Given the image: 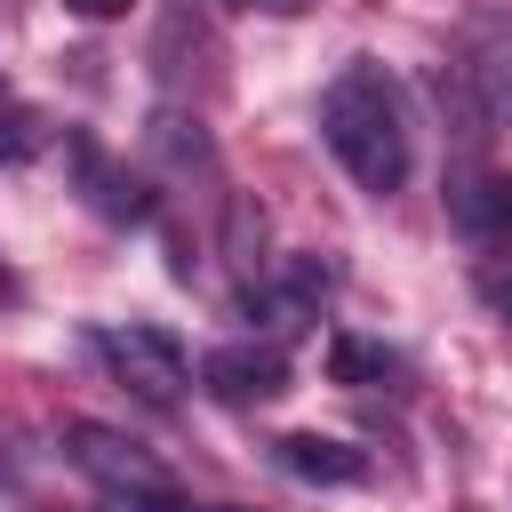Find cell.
Masks as SVG:
<instances>
[{
    "label": "cell",
    "instance_id": "obj_11",
    "mask_svg": "<svg viewBox=\"0 0 512 512\" xmlns=\"http://www.w3.org/2000/svg\"><path fill=\"white\" fill-rule=\"evenodd\" d=\"M40 152H48V112H32V104H0V160L24 168V160H40Z\"/></svg>",
    "mask_w": 512,
    "mask_h": 512
},
{
    "label": "cell",
    "instance_id": "obj_6",
    "mask_svg": "<svg viewBox=\"0 0 512 512\" xmlns=\"http://www.w3.org/2000/svg\"><path fill=\"white\" fill-rule=\"evenodd\" d=\"M448 224L464 240H496L512 224V184L496 168H480V160H456L448 168Z\"/></svg>",
    "mask_w": 512,
    "mask_h": 512
},
{
    "label": "cell",
    "instance_id": "obj_4",
    "mask_svg": "<svg viewBox=\"0 0 512 512\" xmlns=\"http://www.w3.org/2000/svg\"><path fill=\"white\" fill-rule=\"evenodd\" d=\"M64 456L96 480V488H112V496H128L136 512H160L168 496H176V480H168V464H152L136 440H120L112 424H64Z\"/></svg>",
    "mask_w": 512,
    "mask_h": 512
},
{
    "label": "cell",
    "instance_id": "obj_8",
    "mask_svg": "<svg viewBox=\"0 0 512 512\" xmlns=\"http://www.w3.org/2000/svg\"><path fill=\"white\" fill-rule=\"evenodd\" d=\"M272 456H280V472H296V480H312V488H352V480H368V456H360L352 440H328V432H280Z\"/></svg>",
    "mask_w": 512,
    "mask_h": 512
},
{
    "label": "cell",
    "instance_id": "obj_10",
    "mask_svg": "<svg viewBox=\"0 0 512 512\" xmlns=\"http://www.w3.org/2000/svg\"><path fill=\"white\" fill-rule=\"evenodd\" d=\"M224 256H232V272H264V208L248 192L224 200Z\"/></svg>",
    "mask_w": 512,
    "mask_h": 512
},
{
    "label": "cell",
    "instance_id": "obj_5",
    "mask_svg": "<svg viewBox=\"0 0 512 512\" xmlns=\"http://www.w3.org/2000/svg\"><path fill=\"white\" fill-rule=\"evenodd\" d=\"M200 384L232 408H256V400H280L288 392V352L280 344H216L200 360Z\"/></svg>",
    "mask_w": 512,
    "mask_h": 512
},
{
    "label": "cell",
    "instance_id": "obj_13",
    "mask_svg": "<svg viewBox=\"0 0 512 512\" xmlns=\"http://www.w3.org/2000/svg\"><path fill=\"white\" fill-rule=\"evenodd\" d=\"M160 512H232V504H184V496H168Z\"/></svg>",
    "mask_w": 512,
    "mask_h": 512
},
{
    "label": "cell",
    "instance_id": "obj_14",
    "mask_svg": "<svg viewBox=\"0 0 512 512\" xmlns=\"http://www.w3.org/2000/svg\"><path fill=\"white\" fill-rule=\"evenodd\" d=\"M0 304H16V272L8 264H0Z\"/></svg>",
    "mask_w": 512,
    "mask_h": 512
},
{
    "label": "cell",
    "instance_id": "obj_1",
    "mask_svg": "<svg viewBox=\"0 0 512 512\" xmlns=\"http://www.w3.org/2000/svg\"><path fill=\"white\" fill-rule=\"evenodd\" d=\"M320 136H328V152L344 160V176H352L368 200H392V192L408 184L416 144H408V112H400V88L384 80V64L352 56V64L320 88Z\"/></svg>",
    "mask_w": 512,
    "mask_h": 512
},
{
    "label": "cell",
    "instance_id": "obj_7",
    "mask_svg": "<svg viewBox=\"0 0 512 512\" xmlns=\"http://www.w3.org/2000/svg\"><path fill=\"white\" fill-rule=\"evenodd\" d=\"M64 152H72V176H80V200L96 208V216H112V224H136L144 216V192H136V176L96 144V136H64Z\"/></svg>",
    "mask_w": 512,
    "mask_h": 512
},
{
    "label": "cell",
    "instance_id": "obj_15",
    "mask_svg": "<svg viewBox=\"0 0 512 512\" xmlns=\"http://www.w3.org/2000/svg\"><path fill=\"white\" fill-rule=\"evenodd\" d=\"M496 304H504V320H512V280H504V296H496Z\"/></svg>",
    "mask_w": 512,
    "mask_h": 512
},
{
    "label": "cell",
    "instance_id": "obj_2",
    "mask_svg": "<svg viewBox=\"0 0 512 512\" xmlns=\"http://www.w3.org/2000/svg\"><path fill=\"white\" fill-rule=\"evenodd\" d=\"M144 64H152V80H160L168 104H208V96L224 88V32H216V16H208L200 0H168V8L152 16Z\"/></svg>",
    "mask_w": 512,
    "mask_h": 512
},
{
    "label": "cell",
    "instance_id": "obj_3",
    "mask_svg": "<svg viewBox=\"0 0 512 512\" xmlns=\"http://www.w3.org/2000/svg\"><path fill=\"white\" fill-rule=\"evenodd\" d=\"M88 352H96L136 400H152V408H176V400L192 392V360H184V344H176L168 328H144V320H128V328H96Z\"/></svg>",
    "mask_w": 512,
    "mask_h": 512
},
{
    "label": "cell",
    "instance_id": "obj_12",
    "mask_svg": "<svg viewBox=\"0 0 512 512\" xmlns=\"http://www.w3.org/2000/svg\"><path fill=\"white\" fill-rule=\"evenodd\" d=\"M64 8H80V16H120L128 0H64Z\"/></svg>",
    "mask_w": 512,
    "mask_h": 512
},
{
    "label": "cell",
    "instance_id": "obj_9",
    "mask_svg": "<svg viewBox=\"0 0 512 512\" xmlns=\"http://www.w3.org/2000/svg\"><path fill=\"white\" fill-rule=\"evenodd\" d=\"M328 376H336V384H352V392H368V384L400 376V360H392L384 344H368V336H336V344H328Z\"/></svg>",
    "mask_w": 512,
    "mask_h": 512
}]
</instances>
